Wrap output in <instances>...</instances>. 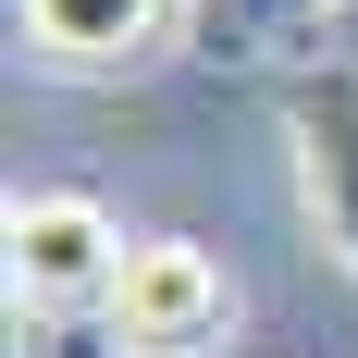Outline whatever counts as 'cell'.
<instances>
[{
  "label": "cell",
  "instance_id": "6da1fadb",
  "mask_svg": "<svg viewBox=\"0 0 358 358\" xmlns=\"http://www.w3.org/2000/svg\"><path fill=\"white\" fill-rule=\"evenodd\" d=\"M124 248H136V235H124L87 185H25L13 222H0V285H13L25 322H87V309H111V285H124Z\"/></svg>",
  "mask_w": 358,
  "mask_h": 358
},
{
  "label": "cell",
  "instance_id": "7a4b0ae2",
  "mask_svg": "<svg viewBox=\"0 0 358 358\" xmlns=\"http://www.w3.org/2000/svg\"><path fill=\"white\" fill-rule=\"evenodd\" d=\"M222 322H235V285L198 235L124 248V285H111V346L124 358H198V346H222Z\"/></svg>",
  "mask_w": 358,
  "mask_h": 358
},
{
  "label": "cell",
  "instance_id": "3957f363",
  "mask_svg": "<svg viewBox=\"0 0 358 358\" xmlns=\"http://www.w3.org/2000/svg\"><path fill=\"white\" fill-rule=\"evenodd\" d=\"M285 148H296V198L322 222V248L358 272V62L285 74Z\"/></svg>",
  "mask_w": 358,
  "mask_h": 358
},
{
  "label": "cell",
  "instance_id": "277c9868",
  "mask_svg": "<svg viewBox=\"0 0 358 358\" xmlns=\"http://www.w3.org/2000/svg\"><path fill=\"white\" fill-rule=\"evenodd\" d=\"M161 25H173V0H25V50L62 74H124L161 50Z\"/></svg>",
  "mask_w": 358,
  "mask_h": 358
},
{
  "label": "cell",
  "instance_id": "5b68a950",
  "mask_svg": "<svg viewBox=\"0 0 358 358\" xmlns=\"http://www.w3.org/2000/svg\"><path fill=\"white\" fill-rule=\"evenodd\" d=\"M322 13H334V0H198V25H210V62H272V50H296Z\"/></svg>",
  "mask_w": 358,
  "mask_h": 358
},
{
  "label": "cell",
  "instance_id": "8992f818",
  "mask_svg": "<svg viewBox=\"0 0 358 358\" xmlns=\"http://www.w3.org/2000/svg\"><path fill=\"white\" fill-rule=\"evenodd\" d=\"M62 358H99V346H62Z\"/></svg>",
  "mask_w": 358,
  "mask_h": 358
}]
</instances>
